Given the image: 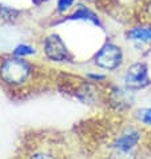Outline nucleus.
<instances>
[{"instance_id": "obj_9", "label": "nucleus", "mask_w": 151, "mask_h": 159, "mask_svg": "<svg viewBox=\"0 0 151 159\" xmlns=\"http://www.w3.org/2000/svg\"><path fill=\"white\" fill-rule=\"evenodd\" d=\"M35 54V48L31 47L30 44H19L14 48V55L17 58H25Z\"/></svg>"}, {"instance_id": "obj_12", "label": "nucleus", "mask_w": 151, "mask_h": 159, "mask_svg": "<svg viewBox=\"0 0 151 159\" xmlns=\"http://www.w3.org/2000/svg\"><path fill=\"white\" fill-rule=\"evenodd\" d=\"M136 118L142 123L151 126V108H142L136 112Z\"/></svg>"}, {"instance_id": "obj_2", "label": "nucleus", "mask_w": 151, "mask_h": 159, "mask_svg": "<svg viewBox=\"0 0 151 159\" xmlns=\"http://www.w3.org/2000/svg\"><path fill=\"white\" fill-rule=\"evenodd\" d=\"M122 60H123L122 48L112 43L104 44L98 51V54L95 56V64L98 67L103 70H108V71L117 70L122 64Z\"/></svg>"}, {"instance_id": "obj_11", "label": "nucleus", "mask_w": 151, "mask_h": 159, "mask_svg": "<svg viewBox=\"0 0 151 159\" xmlns=\"http://www.w3.org/2000/svg\"><path fill=\"white\" fill-rule=\"evenodd\" d=\"M74 3H75V0H57L56 10H57L59 14H66V12L72 8Z\"/></svg>"}, {"instance_id": "obj_6", "label": "nucleus", "mask_w": 151, "mask_h": 159, "mask_svg": "<svg viewBox=\"0 0 151 159\" xmlns=\"http://www.w3.org/2000/svg\"><path fill=\"white\" fill-rule=\"evenodd\" d=\"M68 19L71 20H83V21H90V23L95 24V25H100V20L95 12H92L90 8L84 7V6H79L72 14L70 15Z\"/></svg>"}, {"instance_id": "obj_13", "label": "nucleus", "mask_w": 151, "mask_h": 159, "mask_svg": "<svg viewBox=\"0 0 151 159\" xmlns=\"http://www.w3.org/2000/svg\"><path fill=\"white\" fill-rule=\"evenodd\" d=\"M30 159H55V157L52 155V154H48V152H36Z\"/></svg>"}, {"instance_id": "obj_14", "label": "nucleus", "mask_w": 151, "mask_h": 159, "mask_svg": "<svg viewBox=\"0 0 151 159\" xmlns=\"http://www.w3.org/2000/svg\"><path fill=\"white\" fill-rule=\"evenodd\" d=\"M36 4H42V3H47V2H50V0H34Z\"/></svg>"}, {"instance_id": "obj_7", "label": "nucleus", "mask_w": 151, "mask_h": 159, "mask_svg": "<svg viewBox=\"0 0 151 159\" xmlns=\"http://www.w3.org/2000/svg\"><path fill=\"white\" fill-rule=\"evenodd\" d=\"M127 38L136 43H151V25L134 27L127 32Z\"/></svg>"}, {"instance_id": "obj_3", "label": "nucleus", "mask_w": 151, "mask_h": 159, "mask_svg": "<svg viewBox=\"0 0 151 159\" xmlns=\"http://www.w3.org/2000/svg\"><path fill=\"white\" fill-rule=\"evenodd\" d=\"M44 54L52 61H64L68 59V50L57 34L48 35L44 40Z\"/></svg>"}, {"instance_id": "obj_1", "label": "nucleus", "mask_w": 151, "mask_h": 159, "mask_svg": "<svg viewBox=\"0 0 151 159\" xmlns=\"http://www.w3.org/2000/svg\"><path fill=\"white\" fill-rule=\"evenodd\" d=\"M32 67L24 58H11L4 60L0 67V76L10 84H21L31 76Z\"/></svg>"}, {"instance_id": "obj_8", "label": "nucleus", "mask_w": 151, "mask_h": 159, "mask_svg": "<svg viewBox=\"0 0 151 159\" xmlns=\"http://www.w3.org/2000/svg\"><path fill=\"white\" fill-rule=\"evenodd\" d=\"M112 102L117 103L119 107H127L128 104H131L132 102V95L126 90L122 88H117L115 91H112Z\"/></svg>"}, {"instance_id": "obj_4", "label": "nucleus", "mask_w": 151, "mask_h": 159, "mask_svg": "<svg viewBox=\"0 0 151 159\" xmlns=\"http://www.w3.org/2000/svg\"><path fill=\"white\" fill-rule=\"evenodd\" d=\"M126 86L130 88H143L150 83L147 66L144 63H134L127 68L124 75Z\"/></svg>"}, {"instance_id": "obj_5", "label": "nucleus", "mask_w": 151, "mask_h": 159, "mask_svg": "<svg viewBox=\"0 0 151 159\" xmlns=\"http://www.w3.org/2000/svg\"><path fill=\"white\" fill-rule=\"evenodd\" d=\"M138 140H139V132L134 129H127L117 138L112 144V148L132 150L136 146Z\"/></svg>"}, {"instance_id": "obj_10", "label": "nucleus", "mask_w": 151, "mask_h": 159, "mask_svg": "<svg viewBox=\"0 0 151 159\" xmlns=\"http://www.w3.org/2000/svg\"><path fill=\"white\" fill-rule=\"evenodd\" d=\"M110 159H134V154H132V150L114 148L112 154L110 155Z\"/></svg>"}]
</instances>
